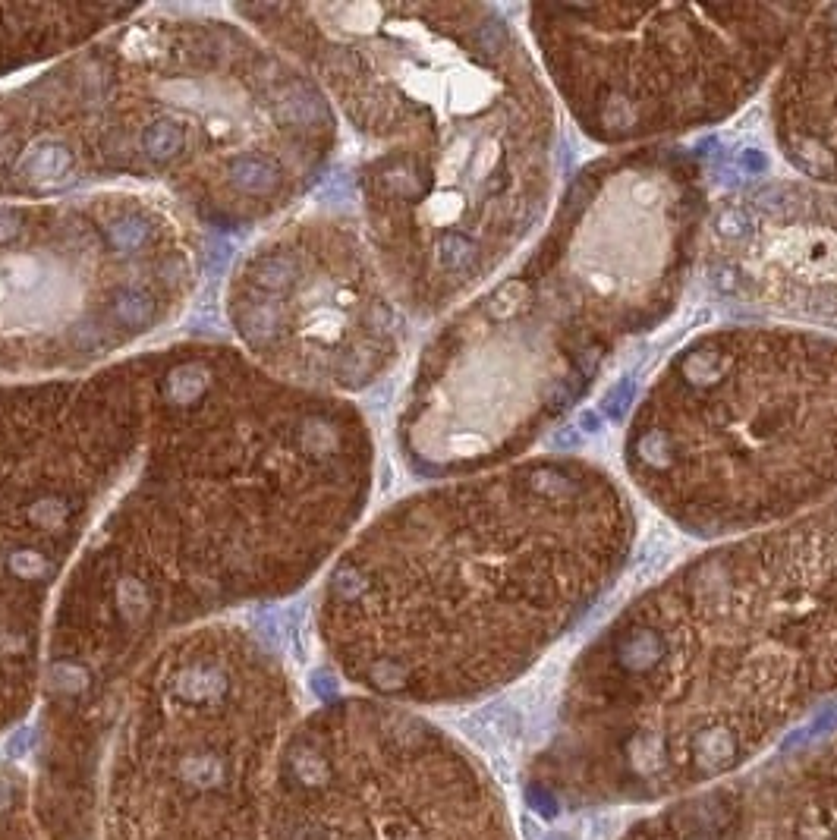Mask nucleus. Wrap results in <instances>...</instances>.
<instances>
[{"label":"nucleus","instance_id":"f257e3e1","mask_svg":"<svg viewBox=\"0 0 837 840\" xmlns=\"http://www.w3.org/2000/svg\"><path fill=\"white\" fill-rule=\"evenodd\" d=\"M152 359L139 454L48 623L41 793L63 806L95 796L139 667L214 614L303 586L372 491V432L347 400L236 350L183 343Z\"/></svg>","mask_w":837,"mask_h":840},{"label":"nucleus","instance_id":"f03ea898","mask_svg":"<svg viewBox=\"0 0 837 840\" xmlns=\"http://www.w3.org/2000/svg\"><path fill=\"white\" fill-rule=\"evenodd\" d=\"M359 139L362 233L403 312L463 306L542 227L557 107L485 4L243 7Z\"/></svg>","mask_w":837,"mask_h":840},{"label":"nucleus","instance_id":"7ed1b4c3","mask_svg":"<svg viewBox=\"0 0 837 840\" xmlns=\"http://www.w3.org/2000/svg\"><path fill=\"white\" fill-rule=\"evenodd\" d=\"M630 491L583 457L438 482L362 529L325 579L321 642L384 702H454L513 680L627 570Z\"/></svg>","mask_w":837,"mask_h":840},{"label":"nucleus","instance_id":"20e7f679","mask_svg":"<svg viewBox=\"0 0 837 840\" xmlns=\"http://www.w3.org/2000/svg\"><path fill=\"white\" fill-rule=\"evenodd\" d=\"M708 211L705 170L680 148L592 161L523 262L428 340L397 419L406 463L457 479L523 460L620 350L677 309Z\"/></svg>","mask_w":837,"mask_h":840},{"label":"nucleus","instance_id":"39448f33","mask_svg":"<svg viewBox=\"0 0 837 840\" xmlns=\"http://www.w3.org/2000/svg\"><path fill=\"white\" fill-rule=\"evenodd\" d=\"M337 139L318 82L268 38L202 16L130 13L54 70L0 92V199L111 180L246 227L293 205Z\"/></svg>","mask_w":837,"mask_h":840},{"label":"nucleus","instance_id":"423d86ee","mask_svg":"<svg viewBox=\"0 0 837 840\" xmlns=\"http://www.w3.org/2000/svg\"><path fill=\"white\" fill-rule=\"evenodd\" d=\"M624 472L699 542L781 526L837 494V334L724 325L661 365L624 432Z\"/></svg>","mask_w":837,"mask_h":840},{"label":"nucleus","instance_id":"0eeeda50","mask_svg":"<svg viewBox=\"0 0 837 840\" xmlns=\"http://www.w3.org/2000/svg\"><path fill=\"white\" fill-rule=\"evenodd\" d=\"M296 724L284 661L240 623L167 639L123 686L107 734L98 840H268Z\"/></svg>","mask_w":837,"mask_h":840},{"label":"nucleus","instance_id":"6e6552de","mask_svg":"<svg viewBox=\"0 0 837 840\" xmlns=\"http://www.w3.org/2000/svg\"><path fill=\"white\" fill-rule=\"evenodd\" d=\"M598 680L775 696L837 677V494L793 520L712 545L620 617Z\"/></svg>","mask_w":837,"mask_h":840},{"label":"nucleus","instance_id":"1a4fd4ad","mask_svg":"<svg viewBox=\"0 0 837 840\" xmlns=\"http://www.w3.org/2000/svg\"><path fill=\"white\" fill-rule=\"evenodd\" d=\"M196 280V236L161 192L0 199V381L107 369L177 318Z\"/></svg>","mask_w":837,"mask_h":840},{"label":"nucleus","instance_id":"9d476101","mask_svg":"<svg viewBox=\"0 0 837 840\" xmlns=\"http://www.w3.org/2000/svg\"><path fill=\"white\" fill-rule=\"evenodd\" d=\"M809 4H535L532 54L583 133L614 152L731 120L775 79Z\"/></svg>","mask_w":837,"mask_h":840},{"label":"nucleus","instance_id":"9b49d317","mask_svg":"<svg viewBox=\"0 0 837 840\" xmlns=\"http://www.w3.org/2000/svg\"><path fill=\"white\" fill-rule=\"evenodd\" d=\"M268 840H498L485 787L438 727L394 702L340 699L296 721Z\"/></svg>","mask_w":837,"mask_h":840},{"label":"nucleus","instance_id":"f8f14e48","mask_svg":"<svg viewBox=\"0 0 837 840\" xmlns=\"http://www.w3.org/2000/svg\"><path fill=\"white\" fill-rule=\"evenodd\" d=\"M227 318L262 372L340 400L388 375L403 347V309L366 233L334 214H303L255 243L233 271Z\"/></svg>","mask_w":837,"mask_h":840},{"label":"nucleus","instance_id":"ddd939ff","mask_svg":"<svg viewBox=\"0 0 837 840\" xmlns=\"http://www.w3.org/2000/svg\"><path fill=\"white\" fill-rule=\"evenodd\" d=\"M771 136L797 180L837 192V7H815L784 54Z\"/></svg>","mask_w":837,"mask_h":840},{"label":"nucleus","instance_id":"4468645a","mask_svg":"<svg viewBox=\"0 0 837 840\" xmlns=\"http://www.w3.org/2000/svg\"><path fill=\"white\" fill-rule=\"evenodd\" d=\"M126 16L130 10L123 7L0 4V79L32 63L73 54Z\"/></svg>","mask_w":837,"mask_h":840},{"label":"nucleus","instance_id":"2eb2a0df","mask_svg":"<svg viewBox=\"0 0 837 840\" xmlns=\"http://www.w3.org/2000/svg\"><path fill=\"white\" fill-rule=\"evenodd\" d=\"M0 840H51L29 774L0 765Z\"/></svg>","mask_w":837,"mask_h":840}]
</instances>
